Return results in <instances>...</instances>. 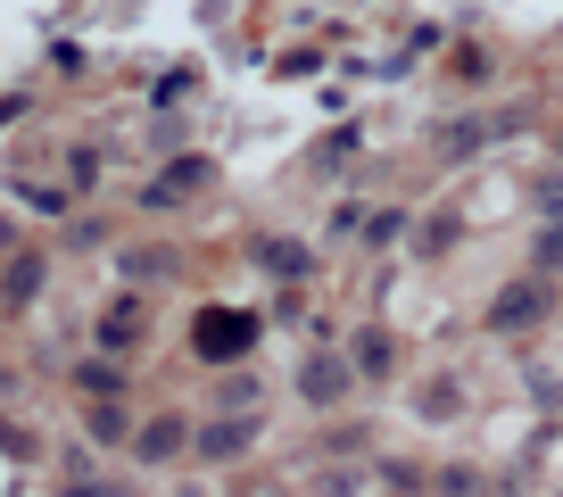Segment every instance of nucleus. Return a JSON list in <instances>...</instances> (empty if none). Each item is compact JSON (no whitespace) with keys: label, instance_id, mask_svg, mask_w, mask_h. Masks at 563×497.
I'll return each mask as SVG.
<instances>
[{"label":"nucleus","instance_id":"obj_1","mask_svg":"<svg viewBox=\"0 0 563 497\" xmlns=\"http://www.w3.org/2000/svg\"><path fill=\"white\" fill-rule=\"evenodd\" d=\"M340 390H349V373H340L332 356H316V365H307V398L323 407V398H340Z\"/></svg>","mask_w":563,"mask_h":497},{"label":"nucleus","instance_id":"obj_2","mask_svg":"<svg viewBox=\"0 0 563 497\" xmlns=\"http://www.w3.org/2000/svg\"><path fill=\"white\" fill-rule=\"evenodd\" d=\"M530 307H539L530 290H506V299H497V323H530Z\"/></svg>","mask_w":563,"mask_h":497}]
</instances>
